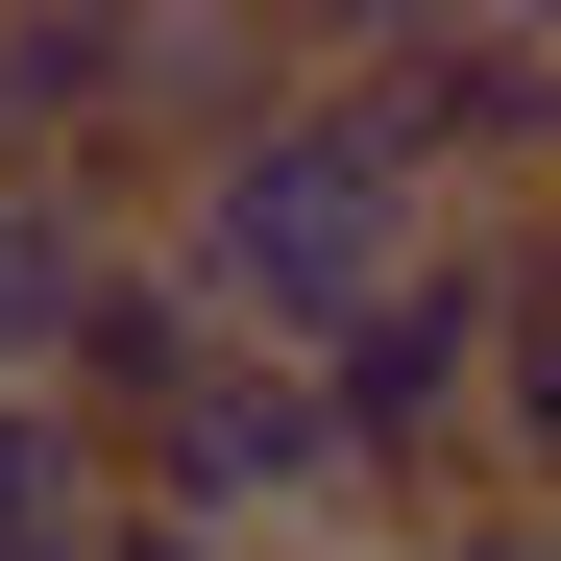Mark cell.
<instances>
[{"label":"cell","instance_id":"3","mask_svg":"<svg viewBox=\"0 0 561 561\" xmlns=\"http://www.w3.org/2000/svg\"><path fill=\"white\" fill-rule=\"evenodd\" d=\"M318 73L439 171L463 220H561V25H537V0H463V25H318Z\"/></svg>","mask_w":561,"mask_h":561},{"label":"cell","instance_id":"5","mask_svg":"<svg viewBox=\"0 0 561 561\" xmlns=\"http://www.w3.org/2000/svg\"><path fill=\"white\" fill-rule=\"evenodd\" d=\"M489 268V489L561 513V220H463Z\"/></svg>","mask_w":561,"mask_h":561},{"label":"cell","instance_id":"8","mask_svg":"<svg viewBox=\"0 0 561 561\" xmlns=\"http://www.w3.org/2000/svg\"><path fill=\"white\" fill-rule=\"evenodd\" d=\"M391 561H561V513H513V489H489V513H439V537H391Z\"/></svg>","mask_w":561,"mask_h":561},{"label":"cell","instance_id":"10","mask_svg":"<svg viewBox=\"0 0 561 561\" xmlns=\"http://www.w3.org/2000/svg\"><path fill=\"white\" fill-rule=\"evenodd\" d=\"M0 196H25V123H0Z\"/></svg>","mask_w":561,"mask_h":561},{"label":"cell","instance_id":"7","mask_svg":"<svg viewBox=\"0 0 561 561\" xmlns=\"http://www.w3.org/2000/svg\"><path fill=\"white\" fill-rule=\"evenodd\" d=\"M99 537H123V463L73 439L49 391H0V561H99Z\"/></svg>","mask_w":561,"mask_h":561},{"label":"cell","instance_id":"2","mask_svg":"<svg viewBox=\"0 0 561 561\" xmlns=\"http://www.w3.org/2000/svg\"><path fill=\"white\" fill-rule=\"evenodd\" d=\"M99 463H123V513H171V537H244V561H294L318 513H366V489H342L318 366H268V342H196V366H171V391H147Z\"/></svg>","mask_w":561,"mask_h":561},{"label":"cell","instance_id":"4","mask_svg":"<svg viewBox=\"0 0 561 561\" xmlns=\"http://www.w3.org/2000/svg\"><path fill=\"white\" fill-rule=\"evenodd\" d=\"M318 415H342V489L366 537H439V513H489V268H415L366 342H318Z\"/></svg>","mask_w":561,"mask_h":561},{"label":"cell","instance_id":"1","mask_svg":"<svg viewBox=\"0 0 561 561\" xmlns=\"http://www.w3.org/2000/svg\"><path fill=\"white\" fill-rule=\"evenodd\" d=\"M439 244H463V196H439V171L342 99V73H318V99H268L244 147H196V171L147 196V268H171L220 342H268V366L366 342V318H391Z\"/></svg>","mask_w":561,"mask_h":561},{"label":"cell","instance_id":"9","mask_svg":"<svg viewBox=\"0 0 561 561\" xmlns=\"http://www.w3.org/2000/svg\"><path fill=\"white\" fill-rule=\"evenodd\" d=\"M99 561H244V537H171V513H123V537H99Z\"/></svg>","mask_w":561,"mask_h":561},{"label":"cell","instance_id":"6","mask_svg":"<svg viewBox=\"0 0 561 561\" xmlns=\"http://www.w3.org/2000/svg\"><path fill=\"white\" fill-rule=\"evenodd\" d=\"M123 244L147 220H99V196H0V391H73V318L123 294Z\"/></svg>","mask_w":561,"mask_h":561}]
</instances>
